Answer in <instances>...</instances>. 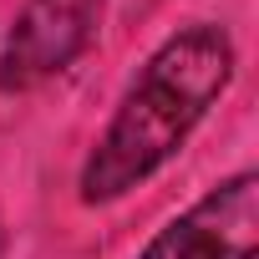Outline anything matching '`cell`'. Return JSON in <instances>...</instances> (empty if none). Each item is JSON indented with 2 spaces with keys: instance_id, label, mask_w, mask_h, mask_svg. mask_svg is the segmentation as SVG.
<instances>
[{
  "instance_id": "obj_1",
  "label": "cell",
  "mask_w": 259,
  "mask_h": 259,
  "mask_svg": "<svg viewBox=\"0 0 259 259\" xmlns=\"http://www.w3.org/2000/svg\"><path fill=\"white\" fill-rule=\"evenodd\" d=\"M234 76H239V46L229 26L188 21L168 31L143 56V66L127 76L102 133L92 138L76 168V203L112 208L143 183H153L213 117Z\"/></svg>"
},
{
  "instance_id": "obj_2",
  "label": "cell",
  "mask_w": 259,
  "mask_h": 259,
  "mask_svg": "<svg viewBox=\"0 0 259 259\" xmlns=\"http://www.w3.org/2000/svg\"><path fill=\"white\" fill-rule=\"evenodd\" d=\"M107 0H21L0 36V97H26L71 71L97 31Z\"/></svg>"
},
{
  "instance_id": "obj_3",
  "label": "cell",
  "mask_w": 259,
  "mask_h": 259,
  "mask_svg": "<svg viewBox=\"0 0 259 259\" xmlns=\"http://www.w3.org/2000/svg\"><path fill=\"white\" fill-rule=\"evenodd\" d=\"M259 254V173L234 168L173 213L133 259H254Z\"/></svg>"
},
{
  "instance_id": "obj_4",
  "label": "cell",
  "mask_w": 259,
  "mask_h": 259,
  "mask_svg": "<svg viewBox=\"0 0 259 259\" xmlns=\"http://www.w3.org/2000/svg\"><path fill=\"white\" fill-rule=\"evenodd\" d=\"M0 259H6V224H0Z\"/></svg>"
}]
</instances>
